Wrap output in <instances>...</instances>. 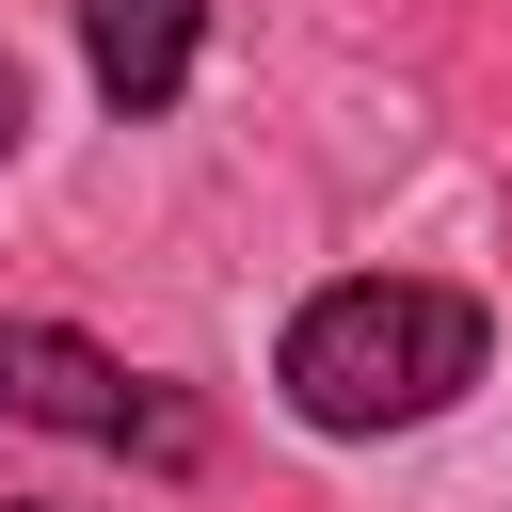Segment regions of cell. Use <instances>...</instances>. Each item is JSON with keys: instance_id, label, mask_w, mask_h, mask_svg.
Returning a JSON list of instances; mask_svg holds the SVG:
<instances>
[{"instance_id": "cell-4", "label": "cell", "mask_w": 512, "mask_h": 512, "mask_svg": "<svg viewBox=\"0 0 512 512\" xmlns=\"http://www.w3.org/2000/svg\"><path fill=\"white\" fill-rule=\"evenodd\" d=\"M16 144H32V64L0 48V160H16Z\"/></svg>"}, {"instance_id": "cell-3", "label": "cell", "mask_w": 512, "mask_h": 512, "mask_svg": "<svg viewBox=\"0 0 512 512\" xmlns=\"http://www.w3.org/2000/svg\"><path fill=\"white\" fill-rule=\"evenodd\" d=\"M80 48H96V96L128 128H160L192 96V48H208V0H80Z\"/></svg>"}, {"instance_id": "cell-1", "label": "cell", "mask_w": 512, "mask_h": 512, "mask_svg": "<svg viewBox=\"0 0 512 512\" xmlns=\"http://www.w3.org/2000/svg\"><path fill=\"white\" fill-rule=\"evenodd\" d=\"M480 368H496V320H480L464 288H432V272H352V288H320V304L272 336L288 416H304V432H336V448L448 416Z\"/></svg>"}, {"instance_id": "cell-2", "label": "cell", "mask_w": 512, "mask_h": 512, "mask_svg": "<svg viewBox=\"0 0 512 512\" xmlns=\"http://www.w3.org/2000/svg\"><path fill=\"white\" fill-rule=\"evenodd\" d=\"M0 416L16 432H64V448H128V464H208V416L176 400V384H144V368H112L96 336H64V320H0Z\"/></svg>"}]
</instances>
